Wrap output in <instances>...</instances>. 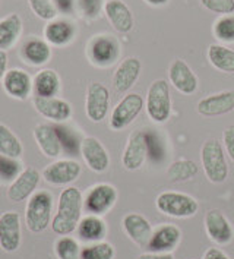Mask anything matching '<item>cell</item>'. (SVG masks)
Returning a JSON list of instances; mask_svg holds the SVG:
<instances>
[{"instance_id": "21", "label": "cell", "mask_w": 234, "mask_h": 259, "mask_svg": "<svg viewBox=\"0 0 234 259\" xmlns=\"http://www.w3.org/2000/svg\"><path fill=\"white\" fill-rule=\"evenodd\" d=\"M89 56L97 65L109 66L111 63H114V60L119 56V46L110 35H98L97 38L91 41Z\"/></svg>"}, {"instance_id": "3", "label": "cell", "mask_w": 234, "mask_h": 259, "mask_svg": "<svg viewBox=\"0 0 234 259\" xmlns=\"http://www.w3.org/2000/svg\"><path fill=\"white\" fill-rule=\"evenodd\" d=\"M201 161L211 183H222L228 176V164L218 139H208L201 150Z\"/></svg>"}, {"instance_id": "29", "label": "cell", "mask_w": 234, "mask_h": 259, "mask_svg": "<svg viewBox=\"0 0 234 259\" xmlns=\"http://www.w3.org/2000/svg\"><path fill=\"white\" fill-rule=\"evenodd\" d=\"M208 59L215 69L225 73H234V50L221 46L211 44L208 49Z\"/></svg>"}, {"instance_id": "13", "label": "cell", "mask_w": 234, "mask_h": 259, "mask_svg": "<svg viewBox=\"0 0 234 259\" xmlns=\"http://www.w3.org/2000/svg\"><path fill=\"white\" fill-rule=\"evenodd\" d=\"M147 155H148V147H147L145 134L141 131H136L129 137L123 157H122V164L126 170L135 171L144 165Z\"/></svg>"}, {"instance_id": "14", "label": "cell", "mask_w": 234, "mask_h": 259, "mask_svg": "<svg viewBox=\"0 0 234 259\" xmlns=\"http://www.w3.org/2000/svg\"><path fill=\"white\" fill-rule=\"evenodd\" d=\"M205 232L217 245H227L233 239V227L220 209H209L205 214Z\"/></svg>"}, {"instance_id": "6", "label": "cell", "mask_w": 234, "mask_h": 259, "mask_svg": "<svg viewBox=\"0 0 234 259\" xmlns=\"http://www.w3.org/2000/svg\"><path fill=\"white\" fill-rule=\"evenodd\" d=\"M142 107H144V98L139 94L132 93V94L124 96L120 100V103H117V106L111 111V129L122 131L124 127H127L138 117V114L142 111Z\"/></svg>"}, {"instance_id": "44", "label": "cell", "mask_w": 234, "mask_h": 259, "mask_svg": "<svg viewBox=\"0 0 234 259\" xmlns=\"http://www.w3.org/2000/svg\"><path fill=\"white\" fill-rule=\"evenodd\" d=\"M138 259H174V256L167 252V253H157V252H148V253H142L139 255Z\"/></svg>"}, {"instance_id": "30", "label": "cell", "mask_w": 234, "mask_h": 259, "mask_svg": "<svg viewBox=\"0 0 234 259\" xmlns=\"http://www.w3.org/2000/svg\"><path fill=\"white\" fill-rule=\"evenodd\" d=\"M78 233L81 236V239L88 240V242H100L106 237L107 227L104 224V221L100 219L98 215H88L85 219L81 220L79 226H78Z\"/></svg>"}, {"instance_id": "11", "label": "cell", "mask_w": 234, "mask_h": 259, "mask_svg": "<svg viewBox=\"0 0 234 259\" xmlns=\"http://www.w3.org/2000/svg\"><path fill=\"white\" fill-rule=\"evenodd\" d=\"M81 154L86 165L96 171L103 173L109 168L110 157L104 145L94 137H86L81 141Z\"/></svg>"}, {"instance_id": "37", "label": "cell", "mask_w": 234, "mask_h": 259, "mask_svg": "<svg viewBox=\"0 0 234 259\" xmlns=\"http://www.w3.org/2000/svg\"><path fill=\"white\" fill-rule=\"evenodd\" d=\"M32 12L44 21H52L57 16V8L53 0H28Z\"/></svg>"}, {"instance_id": "10", "label": "cell", "mask_w": 234, "mask_h": 259, "mask_svg": "<svg viewBox=\"0 0 234 259\" xmlns=\"http://www.w3.org/2000/svg\"><path fill=\"white\" fill-rule=\"evenodd\" d=\"M21 217L15 211L0 215V247L5 252H15L21 246Z\"/></svg>"}, {"instance_id": "5", "label": "cell", "mask_w": 234, "mask_h": 259, "mask_svg": "<svg viewBox=\"0 0 234 259\" xmlns=\"http://www.w3.org/2000/svg\"><path fill=\"white\" fill-rule=\"evenodd\" d=\"M145 107L152 122L165 123L170 119L171 98H170V88L167 81L157 79L150 85Z\"/></svg>"}, {"instance_id": "43", "label": "cell", "mask_w": 234, "mask_h": 259, "mask_svg": "<svg viewBox=\"0 0 234 259\" xmlns=\"http://www.w3.org/2000/svg\"><path fill=\"white\" fill-rule=\"evenodd\" d=\"M57 11L63 14H70L73 11V0H53Z\"/></svg>"}, {"instance_id": "46", "label": "cell", "mask_w": 234, "mask_h": 259, "mask_svg": "<svg viewBox=\"0 0 234 259\" xmlns=\"http://www.w3.org/2000/svg\"><path fill=\"white\" fill-rule=\"evenodd\" d=\"M148 5H151V6H163V5H165L168 0H145Z\"/></svg>"}, {"instance_id": "33", "label": "cell", "mask_w": 234, "mask_h": 259, "mask_svg": "<svg viewBox=\"0 0 234 259\" xmlns=\"http://www.w3.org/2000/svg\"><path fill=\"white\" fill-rule=\"evenodd\" d=\"M55 252L59 259H81L78 242L70 236H62L55 243Z\"/></svg>"}, {"instance_id": "42", "label": "cell", "mask_w": 234, "mask_h": 259, "mask_svg": "<svg viewBox=\"0 0 234 259\" xmlns=\"http://www.w3.org/2000/svg\"><path fill=\"white\" fill-rule=\"evenodd\" d=\"M202 259H230L222 250H220L218 247H209L205 250L204 258Z\"/></svg>"}, {"instance_id": "28", "label": "cell", "mask_w": 234, "mask_h": 259, "mask_svg": "<svg viewBox=\"0 0 234 259\" xmlns=\"http://www.w3.org/2000/svg\"><path fill=\"white\" fill-rule=\"evenodd\" d=\"M22 56L29 65L40 66L49 62L52 56V49L45 41L38 40V38H31L24 44L22 49Z\"/></svg>"}, {"instance_id": "41", "label": "cell", "mask_w": 234, "mask_h": 259, "mask_svg": "<svg viewBox=\"0 0 234 259\" xmlns=\"http://www.w3.org/2000/svg\"><path fill=\"white\" fill-rule=\"evenodd\" d=\"M222 139H224V145H225L227 154L230 155V158L234 161V124L228 126V127L224 131Z\"/></svg>"}, {"instance_id": "20", "label": "cell", "mask_w": 234, "mask_h": 259, "mask_svg": "<svg viewBox=\"0 0 234 259\" xmlns=\"http://www.w3.org/2000/svg\"><path fill=\"white\" fill-rule=\"evenodd\" d=\"M141 60L138 57H127L119 65L113 76V85L117 93H127L135 82L138 81L141 73Z\"/></svg>"}, {"instance_id": "45", "label": "cell", "mask_w": 234, "mask_h": 259, "mask_svg": "<svg viewBox=\"0 0 234 259\" xmlns=\"http://www.w3.org/2000/svg\"><path fill=\"white\" fill-rule=\"evenodd\" d=\"M6 68H8V55L5 50H0V81L5 78L6 75Z\"/></svg>"}, {"instance_id": "12", "label": "cell", "mask_w": 234, "mask_h": 259, "mask_svg": "<svg viewBox=\"0 0 234 259\" xmlns=\"http://www.w3.org/2000/svg\"><path fill=\"white\" fill-rule=\"evenodd\" d=\"M122 224H123L124 233L127 234V237L133 243H136L142 249L148 247L154 230H152L151 223L144 215L136 214V212L126 214L123 217Z\"/></svg>"}, {"instance_id": "9", "label": "cell", "mask_w": 234, "mask_h": 259, "mask_svg": "<svg viewBox=\"0 0 234 259\" xmlns=\"http://www.w3.org/2000/svg\"><path fill=\"white\" fill-rule=\"evenodd\" d=\"M38 183H40V173L34 167H27L18 175V178L9 186L8 198L15 204L24 202L34 195V191L38 186Z\"/></svg>"}, {"instance_id": "17", "label": "cell", "mask_w": 234, "mask_h": 259, "mask_svg": "<svg viewBox=\"0 0 234 259\" xmlns=\"http://www.w3.org/2000/svg\"><path fill=\"white\" fill-rule=\"evenodd\" d=\"M181 239V232L179 227L173 224H163L157 227L152 233L148 250L150 252H157V253H167L174 250L180 243Z\"/></svg>"}, {"instance_id": "38", "label": "cell", "mask_w": 234, "mask_h": 259, "mask_svg": "<svg viewBox=\"0 0 234 259\" xmlns=\"http://www.w3.org/2000/svg\"><path fill=\"white\" fill-rule=\"evenodd\" d=\"M21 164L16 161V158L8 157L0 154V179L2 180H15L21 173Z\"/></svg>"}, {"instance_id": "32", "label": "cell", "mask_w": 234, "mask_h": 259, "mask_svg": "<svg viewBox=\"0 0 234 259\" xmlns=\"http://www.w3.org/2000/svg\"><path fill=\"white\" fill-rule=\"evenodd\" d=\"M199 171V167L196 165L192 160H177L174 163L170 164V167L167 168V176L171 182L177 183V182H186L193 179Z\"/></svg>"}, {"instance_id": "26", "label": "cell", "mask_w": 234, "mask_h": 259, "mask_svg": "<svg viewBox=\"0 0 234 259\" xmlns=\"http://www.w3.org/2000/svg\"><path fill=\"white\" fill-rule=\"evenodd\" d=\"M22 31V19L18 14H12L0 21V50L12 47Z\"/></svg>"}, {"instance_id": "39", "label": "cell", "mask_w": 234, "mask_h": 259, "mask_svg": "<svg viewBox=\"0 0 234 259\" xmlns=\"http://www.w3.org/2000/svg\"><path fill=\"white\" fill-rule=\"evenodd\" d=\"M201 3L205 9L214 14H234V0H201Z\"/></svg>"}, {"instance_id": "8", "label": "cell", "mask_w": 234, "mask_h": 259, "mask_svg": "<svg viewBox=\"0 0 234 259\" xmlns=\"http://www.w3.org/2000/svg\"><path fill=\"white\" fill-rule=\"evenodd\" d=\"M110 106V93L106 85L101 82H92L86 91V103L85 111L91 122H101L106 119Z\"/></svg>"}, {"instance_id": "25", "label": "cell", "mask_w": 234, "mask_h": 259, "mask_svg": "<svg viewBox=\"0 0 234 259\" xmlns=\"http://www.w3.org/2000/svg\"><path fill=\"white\" fill-rule=\"evenodd\" d=\"M32 88L37 97H55L60 88L59 75L53 69H42L35 75Z\"/></svg>"}, {"instance_id": "2", "label": "cell", "mask_w": 234, "mask_h": 259, "mask_svg": "<svg viewBox=\"0 0 234 259\" xmlns=\"http://www.w3.org/2000/svg\"><path fill=\"white\" fill-rule=\"evenodd\" d=\"M53 196L50 192H37L28 199L25 209V224L31 233L44 232L52 221Z\"/></svg>"}, {"instance_id": "1", "label": "cell", "mask_w": 234, "mask_h": 259, "mask_svg": "<svg viewBox=\"0 0 234 259\" xmlns=\"http://www.w3.org/2000/svg\"><path fill=\"white\" fill-rule=\"evenodd\" d=\"M83 199L78 188H66L60 193L57 212L52 220V230L59 236H68L75 232L82 217Z\"/></svg>"}, {"instance_id": "34", "label": "cell", "mask_w": 234, "mask_h": 259, "mask_svg": "<svg viewBox=\"0 0 234 259\" xmlns=\"http://www.w3.org/2000/svg\"><path fill=\"white\" fill-rule=\"evenodd\" d=\"M62 150L69 155H76L81 151V141L66 126H55Z\"/></svg>"}, {"instance_id": "22", "label": "cell", "mask_w": 234, "mask_h": 259, "mask_svg": "<svg viewBox=\"0 0 234 259\" xmlns=\"http://www.w3.org/2000/svg\"><path fill=\"white\" fill-rule=\"evenodd\" d=\"M106 15L113 28L119 32H129L133 28V16L127 5L122 0H109L104 5Z\"/></svg>"}, {"instance_id": "18", "label": "cell", "mask_w": 234, "mask_h": 259, "mask_svg": "<svg viewBox=\"0 0 234 259\" xmlns=\"http://www.w3.org/2000/svg\"><path fill=\"white\" fill-rule=\"evenodd\" d=\"M198 113L207 117L222 116L234 110V91H222L202 98L198 103Z\"/></svg>"}, {"instance_id": "16", "label": "cell", "mask_w": 234, "mask_h": 259, "mask_svg": "<svg viewBox=\"0 0 234 259\" xmlns=\"http://www.w3.org/2000/svg\"><path fill=\"white\" fill-rule=\"evenodd\" d=\"M81 175V164L73 160H60L44 168L42 178L52 185H69Z\"/></svg>"}, {"instance_id": "23", "label": "cell", "mask_w": 234, "mask_h": 259, "mask_svg": "<svg viewBox=\"0 0 234 259\" xmlns=\"http://www.w3.org/2000/svg\"><path fill=\"white\" fill-rule=\"evenodd\" d=\"M3 88L11 97L25 100L32 90V81L27 72L21 69H11L3 78Z\"/></svg>"}, {"instance_id": "40", "label": "cell", "mask_w": 234, "mask_h": 259, "mask_svg": "<svg viewBox=\"0 0 234 259\" xmlns=\"http://www.w3.org/2000/svg\"><path fill=\"white\" fill-rule=\"evenodd\" d=\"M103 0H81V9L85 16L94 19L101 11Z\"/></svg>"}, {"instance_id": "4", "label": "cell", "mask_w": 234, "mask_h": 259, "mask_svg": "<svg viewBox=\"0 0 234 259\" xmlns=\"http://www.w3.org/2000/svg\"><path fill=\"white\" fill-rule=\"evenodd\" d=\"M155 205L160 212L174 219H189L199 209V204L193 196L173 191L160 193L157 196Z\"/></svg>"}, {"instance_id": "24", "label": "cell", "mask_w": 234, "mask_h": 259, "mask_svg": "<svg viewBox=\"0 0 234 259\" xmlns=\"http://www.w3.org/2000/svg\"><path fill=\"white\" fill-rule=\"evenodd\" d=\"M34 138L45 157H49V158L59 157V154L62 151V145H60L55 126L44 124V123L38 124L34 131Z\"/></svg>"}, {"instance_id": "15", "label": "cell", "mask_w": 234, "mask_h": 259, "mask_svg": "<svg viewBox=\"0 0 234 259\" xmlns=\"http://www.w3.org/2000/svg\"><path fill=\"white\" fill-rule=\"evenodd\" d=\"M168 78L173 87L184 96H191L198 88V78L183 59L173 60L168 69Z\"/></svg>"}, {"instance_id": "31", "label": "cell", "mask_w": 234, "mask_h": 259, "mask_svg": "<svg viewBox=\"0 0 234 259\" xmlns=\"http://www.w3.org/2000/svg\"><path fill=\"white\" fill-rule=\"evenodd\" d=\"M24 152L22 144L19 138L15 135L14 132L3 123H0V154L19 158Z\"/></svg>"}, {"instance_id": "7", "label": "cell", "mask_w": 234, "mask_h": 259, "mask_svg": "<svg viewBox=\"0 0 234 259\" xmlns=\"http://www.w3.org/2000/svg\"><path fill=\"white\" fill-rule=\"evenodd\" d=\"M117 201V191L107 183H100L91 188L85 196V211L91 215H103L109 212Z\"/></svg>"}, {"instance_id": "19", "label": "cell", "mask_w": 234, "mask_h": 259, "mask_svg": "<svg viewBox=\"0 0 234 259\" xmlns=\"http://www.w3.org/2000/svg\"><path fill=\"white\" fill-rule=\"evenodd\" d=\"M34 106L37 111L53 122H65L72 116V107L68 101L56 97H35Z\"/></svg>"}, {"instance_id": "27", "label": "cell", "mask_w": 234, "mask_h": 259, "mask_svg": "<svg viewBox=\"0 0 234 259\" xmlns=\"http://www.w3.org/2000/svg\"><path fill=\"white\" fill-rule=\"evenodd\" d=\"M45 40L53 46H65L75 35V27L68 21H52L44 28Z\"/></svg>"}, {"instance_id": "35", "label": "cell", "mask_w": 234, "mask_h": 259, "mask_svg": "<svg viewBox=\"0 0 234 259\" xmlns=\"http://www.w3.org/2000/svg\"><path fill=\"white\" fill-rule=\"evenodd\" d=\"M116 250L107 242H98L94 245L85 246L81 250V259H113Z\"/></svg>"}, {"instance_id": "36", "label": "cell", "mask_w": 234, "mask_h": 259, "mask_svg": "<svg viewBox=\"0 0 234 259\" xmlns=\"http://www.w3.org/2000/svg\"><path fill=\"white\" fill-rule=\"evenodd\" d=\"M214 34L220 41L233 42L234 41V15H222L214 24Z\"/></svg>"}]
</instances>
